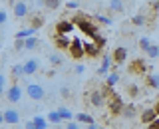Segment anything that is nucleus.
Returning a JSON list of instances; mask_svg holds the SVG:
<instances>
[{"label":"nucleus","instance_id":"nucleus-1","mask_svg":"<svg viewBox=\"0 0 159 129\" xmlns=\"http://www.w3.org/2000/svg\"><path fill=\"white\" fill-rule=\"evenodd\" d=\"M72 22L76 24V28L82 34H86L88 38H93V36H98V34H99L98 24H96V20H93V16H88V14H84V12H78L76 16L72 18Z\"/></svg>","mask_w":159,"mask_h":129},{"label":"nucleus","instance_id":"nucleus-2","mask_svg":"<svg viewBox=\"0 0 159 129\" xmlns=\"http://www.w3.org/2000/svg\"><path fill=\"white\" fill-rule=\"evenodd\" d=\"M107 109H109V113L111 115H121V111H123V107H125V101H123V97L119 96V93L113 91L111 96L107 97Z\"/></svg>","mask_w":159,"mask_h":129},{"label":"nucleus","instance_id":"nucleus-3","mask_svg":"<svg viewBox=\"0 0 159 129\" xmlns=\"http://www.w3.org/2000/svg\"><path fill=\"white\" fill-rule=\"evenodd\" d=\"M70 56H72L74 60H82L84 56H86V50H84V40L80 38H74L72 40V46H70Z\"/></svg>","mask_w":159,"mask_h":129},{"label":"nucleus","instance_id":"nucleus-4","mask_svg":"<svg viewBox=\"0 0 159 129\" xmlns=\"http://www.w3.org/2000/svg\"><path fill=\"white\" fill-rule=\"evenodd\" d=\"M84 50H86V56L88 58H98L99 54H102V46H99L93 38L84 40Z\"/></svg>","mask_w":159,"mask_h":129},{"label":"nucleus","instance_id":"nucleus-5","mask_svg":"<svg viewBox=\"0 0 159 129\" xmlns=\"http://www.w3.org/2000/svg\"><path fill=\"white\" fill-rule=\"evenodd\" d=\"M26 91H28L30 99H34V101H40V99H44V96H46V91H44V87L40 83H28Z\"/></svg>","mask_w":159,"mask_h":129},{"label":"nucleus","instance_id":"nucleus-6","mask_svg":"<svg viewBox=\"0 0 159 129\" xmlns=\"http://www.w3.org/2000/svg\"><path fill=\"white\" fill-rule=\"evenodd\" d=\"M89 103H92L93 107H103L107 103V97L103 96L102 89H93V91L89 93Z\"/></svg>","mask_w":159,"mask_h":129},{"label":"nucleus","instance_id":"nucleus-7","mask_svg":"<svg viewBox=\"0 0 159 129\" xmlns=\"http://www.w3.org/2000/svg\"><path fill=\"white\" fill-rule=\"evenodd\" d=\"M6 99H8L10 103L20 101V99H22V87H20L18 83H12V86L6 89Z\"/></svg>","mask_w":159,"mask_h":129},{"label":"nucleus","instance_id":"nucleus-8","mask_svg":"<svg viewBox=\"0 0 159 129\" xmlns=\"http://www.w3.org/2000/svg\"><path fill=\"white\" fill-rule=\"evenodd\" d=\"M111 58H113V64H116V68L121 66V64H125V60H127V48L117 46V48L111 52Z\"/></svg>","mask_w":159,"mask_h":129},{"label":"nucleus","instance_id":"nucleus-9","mask_svg":"<svg viewBox=\"0 0 159 129\" xmlns=\"http://www.w3.org/2000/svg\"><path fill=\"white\" fill-rule=\"evenodd\" d=\"M72 40L74 38H70V34H56L54 44H56L58 50H70V46H72Z\"/></svg>","mask_w":159,"mask_h":129},{"label":"nucleus","instance_id":"nucleus-10","mask_svg":"<svg viewBox=\"0 0 159 129\" xmlns=\"http://www.w3.org/2000/svg\"><path fill=\"white\" fill-rule=\"evenodd\" d=\"M76 30V24L72 20H60L56 24V34H72Z\"/></svg>","mask_w":159,"mask_h":129},{"label":"nucleus","instance_id":"nucleus-11","mask_svg":"<svg viewBox=\"0 0 159 129\" xmlns=\"http://www.w3.org/2000/svg\"><path fill=\"white\" fill-rule=\"evenodd\" d=\"M149 68H151V66H147V64L143 62V60H139V58H137V60H133V62L129 64V72L135 73V76L143 73V72H145V69H149Z\"/></svg>","mask_w":159,"mask_h":129},{"label":"nucleus","instance_id":"nucleus-12","mask_svg":"<svg viewBox=\"0 0 159 129\" xmlns=\"http://www.w3.org/2000/svg\"><path fill=\"white\" fill-rule=\"evenodd\" d=\"M139 119H141V123H143V125H149L151 121H155V119H157V113H155V109H153V107H147V109H143V111L139 113Z\"/></svg>","mask_w":159,"mask_h":129},{"label":"nucleus","instance_id":"nucleus-13","mask_svg":"<svg viewBox=\"0 0 159 129\" xmlns=\"http://www.w3.org/2000/svg\"><path fill=\"white\" fill-rule=\"evenodd\" d=\"M2 113H4V123H6V125H16L20 121V113L16 109H6V111H2Z\"/></svg>","mask_w":159,"mask_h":129},{"label":"nucleus","instance_id":"nucleus-14","mask_svg":"<svg viewBox=\"0 0 159 129\" xmlns=\"http://www.w3.org/2000/svg\"><path fill=\"white\" fill-rule=\"evenodd\" d=\"M12 10H14V16L16 18H26L28 16V4L22 2V0H18V2L12 6Z\"/></svg>","mask_w":159,"mask_h":129},{"label":"nucleus","instance_id":"nucleus-15","mask_svg":"<svg viewBox=\"0 0 159 129\" xmlns=\"http://www.w3.org/2000/svg\"><path fill=\"white\" fill-rule=\"evenodd\" d=\"M111 64H113V58L109 56V54H103V56H102V66H99L98 73H99V76H107L109 66H111Z\"/></svg>","mask_w":159,"mask_h":129},{"label":"nucleus","instance_id":"nucleus-16","mask_svg":"<svg viewBox=\"0 0 159 129\" xmlns=\"http://www.w3.org/2000/svg\"><path fill=\"white\" fill-rule=\"evenodd\" d=\"M38 72V60H28L24 62V76H32Z\"/></svg>","mask_w":159,"mask_h":129},{"label":"nucleus","instance_id":"nucleus-17","mask_svg":"<svg viewBox=\"0 0 159 129\" xmlns=\"http://www.w3.org/2000/svg\"><path fill=\"white\" fill-rule=\"evenodd\" d=\"M36 32H38V30H34V28H24V30H20L16 36H14V40H26V38H32Z\"/></svg>","mask_w":159,"mask_h":129},{"label":"nucleus","instance_id":"nucleus-18","mask_svg":"<svg viewBox=\"0 0 159 129\" xmlns=\"http://www.w3.org/2000/svg\"><path fill=\"white\" fill-rule=\"evenodd\" d=\"M44 22H46V20H44V16H40V14H36V16H32L30 18V28H34V30H40L44 26Z\"/></svg>","mask_w":159,"mask_h":129},{"label":"nucleus","instance_id":"nucleus-19","mask_svg":"<svg viewBox=\"0 0 159 129\" xmlns=\"http://www.w3.org/2000/svg\"><path fill=\"white\" fill-rule=\"evenodd\" d=\"M109 10L119 14V12L125 10V4H123V0H109Z\"/></svg>","mask_w":159,"mask_h":129},{"label":"nucleus","instance_id":"nucleus-20","mask_svg":"<svg viewBox=\"0 0 159 129\" xmlns=\"http://www.w3.org/2000/svg\"><path fill=\"white\" fill-rule=\"evenodd\" d=\"M147 86L153 87V89H159V73H149V76L145 78Z\"/></svg>","mask_w":159,"mask_h":129},{"label":"nucleus","instance_id":"nucleus-21","mask_svg":"<svg viewBox=\"0 0 159 129\" xmlns=\"http://www.w3.org/2000/svg\"><path fill=\"white\" fill-rule=\"evenodd\" d=\"M76 121L78 123H86V125H92L93 117L89 115V113H76Z\"/></svg>","mask_w":159,"mask_h":129},{"label":"nucleus","instance_id":"nucleus-22","mask_svg":"<svg viewBox=\"0 0 159 129\" xmlns=\"http://www.w3.org/2000/svg\"><path fill=\"white\" fill-rule=\"evenodd\" d=\"M121 115L125 117V119H133L137 115V109H135V105H125L123 107V111H121Z\"/></svg>","mask_w":159,"mask_h":129},{"label":"nucleus","instance_id":"nucleus-23","mask_svg":"<svg viewBox=\"0 0 159 129\" xmlns=\"http://www.w3.org/2000/svg\"><path fill=\"white\" fill-rule=\"evenodd\" d=\"M42 2V6H46L48 10H58L62 6V0H40Z\"/></svg>","mask_w":159,"mask_h":129},{"label":"nucleus","instance_id":"nucleus-24","mask_svg":"<svg viewBox=\"0 0 159 129\" xmlns=\"http://www.w3.org/2000/svg\"><path fill=\"white\" fill-rule=\"evenodd\" d=\"M58 113H60V117H62V121H72V119L76 117L68 107H60V109H58Z\"/></svg>","mask_w":159,"mask_h":129},{"label":"nucleus","instance_id":"nucleus-25","mask_svg":"<svg viewBox=\"0 0 159 129\" xmlns=\"http://www.w3.org/2000/svg\"><path fill=\"white\" fill-rule=\"evenodd\" d=\"M117 82H119V73H117V72H109V73H107V78H106V86L113 87Z\"/></svg>","mask_w":159,"mask_h":129},{"label":"nucleus","instance_id":"nucleus-26","mask_svg":"<svg viewBox=\"0 0 159 129\" xmlns=\"http://www.w3.org/2000/svg\"><path fill=\"white\" fill-rule=\"evenodd\" d=\"M20 76H24V64H14L12 66V78H14V82H16V78Z\"/></svg>","mask_w":159,"mask_h":129},{"label":"nucleus","instance_id":"nucleus-27","mask_svg":"<svg viewBox=\"0 0 159 129\" xmlns=\"http://www.w3.org/2000/svg\"><path fill=\"white\" fill-rule=\"evenodd\" d=\"M32 121L36 123V129H48V119L36 115V117H32Z\"/></svg>","mask_w":159,"mask_h":129},{"label":"nucleus","instance_id":"nucleus-28","mask_svg":"<svg viewBox=\"0 0 159 129\" xmlns=\"http://www.w3.org/2000/svg\"><path fill=\"white\" fill-rule=\"evenodd\" d=\"M24 44H26V50H34V48H38V38L36 36H32V38H26L24 40Z\"/></svg>","mask_w":159,"mask_h":129},{"label":"nucleus","instance_id":"nucleus-29","mask_svg":"<svg viewBox=\"0 0 159 129\" xmlns=\"http://www.w3.org/2000/svg\"><path fill=\"white\" fill-rule=\"evenodd\" d=\"M46 119H48V121H50V123H60V121H62V117H60V113H58V109H56V111H50V113H48V115H46Z\"/></svg>","mask_w":159,"mask_h":129},{"label":"nucleus","instance_id":"nucleus-30","mask_svg":"<svg viewBox=\"0 0 159 129\" xmlns=\"http://www.w3.org/2000/svg\"><path fill=\"white\" fill-rule=\"evenodd\" d=\"M131 24L133 26H143V24H145V16H143V14H135V16L131 18Z\"/></svg>","mask_w":159,"mask_h":129},{"label":"nucleus","instance_id":"nucleus-31","mask_svg":"<svg viewBox=\"0 0 159 129\" xmlns=\"http://www.w3.org/2000/svg\"><path fill=\"white\" fill-rule=\"evenodd\" d=\"M147 56L149 58H159V46H155V44H151V46H149V50H147Z\"/></svg>","mask_w":159,"mask_h":129},{"label":"nucleus","instance_id":"nucleus-32","mask_svg":"<svg viewBox=\"0 0 159 129\" xmlns=\"http://www.w3.org/2000/svg\"><path fill=\"white\" fill-rule=\"evenodd\" d=\"M149 46H151V42H149V38H139V50H143V52H147Z\"/></svg>","mask_w":159,"mask_h":129},{"label":"nucleus","instance_id":"nucleus-33","mask_svg":"<svg viewBox=\"0 0 159 129\" xmlns=\"http://www.w3.org/2000/svg\"><path fill=\"white\" fill-rule=\"evenodd\" d=\"M93 20H96V22H99V24H111V18L102 16V14H96V16H93Z\"/></svg>","mask_w":159,"mask_h":129},{"label":"nucleus","instance_id":"nucleus-34","mask_svg":"<svg viewBox=\"0 0 159 129\" xmlns=\"http://www.w3.org/2000/svg\"><path fill=\"white\" fill-rule=\"evenodd\" d=\"M50 62H52L54 66H60L64 60H62V56H60V54H52V56H50Z\"/></svg>","mask_w":159,"mask_h":129},{"label":"nucleus","instance_id":"nucleus-35","mask_svg":"<svg viewBox=\"0 0 159 129\" xmlns=\"http://www.w3.org/2000/svg\"><path fill=\"white\" fill-rule=\"evenodd\" d=\"M127 93H129V96H131V97H137V86H133V83H129V86H127Z\"/></svg>","mask_w":159,"mask_h":129},{"label":"nucleus","instance_id":"nucleus-36","mask_svg":"<svg viewBox=\"0 0 159 129\" xmlns=\"http://www.w3.org/2000/svg\"><path fill=\"white\" fill-rule=\"evenodd\" d=\"M66 8H70V10H80V2H76V0H70V2H66Z\"/></svg>","mask_w":159,"mask_h":129},{"label":"nucleus","instance_id":"nucleus-37","mask_svg":"<svg viewBox=\"0 0 159 129\" xmlns=\"http://www.w3.org/2000/svg\"><path fill=\"white\" fill-rule=\"evenodd\" d=\"M14 48H16V50H26V44H24V40H14Z\"/></svg>","mask_w":159,"mask_h":129},{"label":"nucleus","instance_id":"nucleus-38","mask_svg":"<svg viewBox=\"0 0 159 129\" xmlns=\"http://www.w3.org/2000/svg\"><path fill=\"white\" fill-rule=\"evenodd\" d=\"M145 129H159V117L155 119V121H151L149 125H145Z\"/></svg>","mask_w":159,"mask_h":129},{"label":"nucleus","instance_id":"nucleus-39","mask_svg":"<svg viewBox=\"0 0 159 129\" xmlns=\"http://www.w3.org/2000/svg\"><path fill=\"white\" fill-rule=\"evenodd\" d=\"M4 82H6V79H4V76L0 73V96H6V91H4Z\"/></svg>","mask_w":159,"mask_h":129},{"label":"nucleus","instance_id":"nucleus-40","mask_svg":"<svg viewBox=\"0 0 159 129\" xmlns=\"http://www.w3.org/2000/svg\"><path fill=\"white\" fill-rule=\"evenodd\" d=\"M6 20H8L6 12H4V10H0V26H2V24H6Z\"/></svg>","mask_w":159,"mask_h":129},{"label":"nucleus","instance_id":"nucleus-41","mask_svg":"<svg viewBox=\"0 0 159 129\" xmlns=\"http://www.w3.org/2000/svg\"><path fill=\"white\" fill-rule=\"evenodd\" d=\"M66 129H80V125H78V121H70L66 125Z\"/></svg>","mask_w":159,"mask_h":129},{"label":"nucleus","instance_id":"nucleus-42","mask_svg":"<svg viewBox=\"0 0 159 129\" xmlns=\"http://www.w3.org/2000/svg\"><path fill=\"white\" fill-rule=\"evenodd\" d=\"M84 69H86V66H82V64H78V66L74 68V72H76V73H84Z\"/></svg>","mask_w":159,"mask_h":129},{"label":"nucleus","instance_id":"nucleus-43","mask_svg":"<svg viewBox=\"0 0 159 129\" xmlns=\"http://www.w3.org/2000/svg\"><path fill=\"white\" fill-rule=\"evenodd\" d=\"M60 93H62L64 97H70V89L68 87H62V89H60Z\"/></svg>","mask_w":159,"mask_h":129},{"label":"nucleus","instance_id":"nucleus-44","mask_svg":"<svg viewBox=\"0 0 159 129\" xmlns=\"http://www.w3.org/2000/svg\"><path fill=\"white\" fill-rule=\"evenodd\" d=\"M26 129H36V123H34L32 119H30V121L26 123Z\"/></svg>","mask_w":159,"mask_h":129},{"label":"nucleus","instance_id":"nucleus-45","mask_svg":"<svg viewBox=\"0 0 159 129\" xmlns=\"http://www.w3.org/2000/svg\"><path fill=\"white\" fill-rule=\"evenodd\" d=\"M153 109H155V113H157V117H159V99H157L155 105H153Z\"/></svg>","mask_w":159,"mask_h":129},{"label":"nucleus","instance_id":"nucleus-46","mask_svg":"<svg viewBox=\"0 0 159 129\" xmlns=\"http://www.w3.org/2000/svg\"><path fill=\"white\" fill-rule=\"evenodd\" d=\"M4 123V113H0V125Z\"/></svg>","mask_w":159,"mask_h":129},{"label":"nucleus","instance_id":"nucleus-47","mask_svg":"<svg viewBox=\"0 0 159 129\" xmlns=\"http://www.w3.org/2000/svg\"><path fill=\"white\" fill-rule=\"evenodd\" d=\"M88 129H98V127H96V123H92V125H88Z\"/></svg>","mask_w":159,"mask_h":129},{"label":"nucleus","instance_id":"nucleus-48","mask_svg":"<svg viewBox=\"0 0 159 129\" xmlns=\"http://www.w3.org/2000/svg\"><path fill=\"white\" fill-rule=\"evenodd\" d=\"M155 8H159V0H157V2H155Z\"/></svg>","mask_w":159,"mask_h":129}]
</instances>
